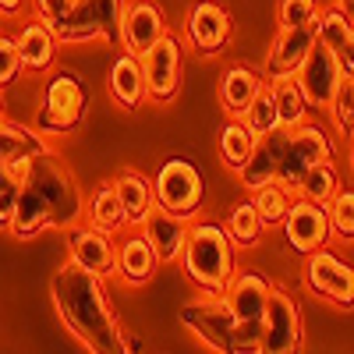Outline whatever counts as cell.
Wrapping results in <instances>:
<instances>
[{
	"label": "cell",
	"instance_id": "1",
	"mask_svg": "<svg viewBox=\"0 0 354 354\" xmlns=\"http://www.w3.org/2000/svg\"><path fill=\"white\" fill-rule=\"evenodd\" d=\"M50 294H53L57 315L64 319V326L93 354H135L138 351L131 347L121 322H117L110 294L100 277H93L75 262H64L53 277Z\"/></svg>",
	"mask_w": 354,
	"mask_h": 354
},
{
	"label": "cell",
	"instance_id": "2",
	"mask_svg": "<svg viewBox=\"0 0 354 354\" xmlns=\"http://www.w3.org/2000/svg\"><path fill=\"white\" fill-rule=\"evenodd\" d=\"M234 252H238V245L230 241V234L220 223H213V220L188 223L181 262H185L188 280L202 294H223L230 287L234 273H238V266H234Z\"/></svg>",
	"mask_w": 354,
	"mask_h": 354
},
{
	"label": "cell",
	"instance_id": "3",
	"mask_svg": "<svg viewBox=\"0 0 354 354\" xmlns=\"http://www.w3.org/2000/svg\"><path fill=\"white\" fill-rule=\"evenodd\" d=\"M25 188L50 209V227H57V230H68L85 216V192L78 188L71 170L53 153H43L32 160Z\"/></svg>",
	"mask_w": 354,
	"mask_h": 354
},
{
	"label": "cell",
	"instance_id": "4",
	"mask_svg": "<svg viewBox=\"0 0 354 354\" xmlns=\"http://www.w3.org/2000/svg\"><path fill=\"white\" fill-rule=\"evenodd\" d=\"M153 198L156 209L174 213L181 220H195L205 205V177L195 160L188 156H170L153 174Z\"/></svg>",
	"mask_w": 354,
	"mask_h": 354
},
{
	"label": "cell",
	"instance_id": "5",
	"mask_svg": "<svg viewBox=\"0 0 354 354\" xmlns=\"http://www.w3.org/2000/svg\"><path fill=\"white\" fill-rule=\"evenodd\" d=\"M88 113V85L71 75L61 71L46 78L43 93H39V106H36V131L39 135H71L82 128Z\"/></svg>",
	"mask_w": 354,
	"mask_h": 354
},
{
	"label": "cell",
	"instance_id": "6",
	"mask_svg": "<svg viewBox=\"0 0 354 354\" xmlns=\"http://www.w3.org/2000/svg\"><path fill=\"white\" fill-rule=\"evenodd\" d=\"M121 15L124 0H75L71 15L57 25L61 43H93L106 39L110 46H121Z\"/></svg>",
	"mask_w": 354,
	"mask_h": 354
},
{
	"label": "cell",
	"instance_id": "7",
	"mask_svg": "<svg viewBox=\"0 0 354 354\" xmlns=\"http://www.w3.org/2000/svg\"><path fill=\"white\" fill-rule=\"evenodd\" d=\"M181 322L216 354L234 351V330H238V315L230 312L223 294H202V298L181 305Z\"/></svg>",
	"mask_w": 354,
	"mask_h": 354
},
{
	"label": "cell",
	"instance_id": "8",
	"mask_svg": "<svg viewBox=\"0 0 354 354\" xmlns=\"http://www.w3.org/2000/svg\"><path fill=\"white\" fill-rule=\"evenodd\" d=\"M305 344V319L301 305L294 301V294L283 287H273L270 305L262 319V347L259 354H301Z\"/></svg>",
	"mask_w": 354,
	"mask_h": 354
},
{
	"label": "cell",
	"instance_id": "9",
	"mask_svg": "<svg viewBox=\"0 0 354 354\" xmlns=\"http://www.w3.org/2000/svg\"><path fill=\"white\" fill-rule=\"evenodd\" d=\"M142 78H145V100L153 103H170L181 88V71H185V43L174 32L156 39L149 50L138 57Z\"/></svg>",
	"mask_w": 354,
	"mask_h": 354
},
{
	"label": "cell",
	"instance_id": "10",
	"mask_svg": "<svg viewBox=\"0 0 354 354\" xmlns=\"http://www.w3.org/2000/svg\"><path fill=\"white\" fill-rule=\"evenodd\" d=\"M333 156H337V149H333V138L326 135V128L315 124V121H301L298 128H290V135H287V149H283V163H280V177H277V181L294 192L298 181L315 163H326Z\"/></svg>",
	"mask_w": 354,
	"mask_h": 354
},
{
	"label": "cell",
	"instance_id": "11",
	"mask_svg": "<svg viewBox=\"0 0 354 354\" xmlns=\"http://www.w3.org/2000/svg\"><path fill=\"white\" fill-rule=\"evenodd\" d=\"M230 36H234V18L227 4H220V0H195L185 18V43L198 57H216L230 46Z\"/></svg>",
	"mask_w": 354,
	"mask_h": 354
},
{
	"label": "cell",
	"instance_id": "12",
	"mask_svg": "<svg viewBox=\"0 0 354 354\" xmlns=\"http://www.w3.org/2000/svg\"><path fill=\"white\" fill-rule=\"evenodd\" d=\"M305 283L312 294H319V298H326L340 308L354 305V270L326 248L305 255Z\"/></svg>",
	"mask_w": 354,
	"mask_h": 354
},
{
	"label": "cell",
	"instance_id": "13",
	"mask_svg": "<svg viewBox=\"0 0 354 354\" xmlns=\"http://www.w3.org/2000/svg\"><path fill=\"white\" fill-rule=\"evenodd\" d=\"M283 238L287 245L298 252V255H312L319 248H326L330 241V213H326V205H319V202H308V198H294L290 202V209L283 216Z\"/></svg>",
	"mask_w": 354,
	"mask_h": 354
},
{
	"label": "cell",
	"instance_id": "14",
	"mask_svg": "<svg viewBox=\"0 0 354 354\" xmlns=\"http://www.w3.org/2000/svg\"><path fill=\"white\" fill-rule=\"evenodd\" d=\"M298 85L308 100V106H319V110H330L333 103V93L337 85L344 82V64H340V53L326 50V46H312V53L305 57V64L298 68Z\"/></svg>",
	"mask_w": 354,
	"mask_h": 354
},
{
	"label": "cell",
	"instance_id": "15",
	"mask_svg": "<svg viewBox=\"0 0 354 354\" xmlns=\"http://www.w3.org/2000/svg\"><path fill=\"white\" fill-rule=\"evenodd\" d=\"M167 32H170L167 15L156 0H124V15H121V50L124 53L142 57Z\"/></svg>",
	"mask_w": 354,
	"mask_h": 354
},
{
	"label": "cell",
	"instance_id": "16",
	"mask_svg": "<svg viewBox=\"0 0 354 354\" xmlns=\"http://www.w3.org/2000/svg\"><path fill=\"white\" fill-rule=\"evenodd\" d=\"M68 262L82 266L93 277H113L117 273V245L106 234L93 230V227H68Z\"/></svg>",
	"mask_w": 354,
	"mask_h": 354
},
{
	"label": "cell",
	"instance_id": "17",
	"mask_svg": "<svg viewBox=\"0 0 354 354\" xmlns=\"http://www.w3.org/2000/svg\"><path fill=\"white\" fill-rule=\"evenodd\" d=\"M287 128H273V131H266L255 138L252 145V153L245 160V167L238 170L241 177V185L248 192H259L262 185H273L277 177H280V163H283V149H287Z\"/></svg>",
	"mask_w": 354,
	"mask_h": 354
},
{
	"label": "cell",
	"instance_id": "18",
	"mask_svg": "<svg viewBox=\"0 0 354 354\" xmlns=\"http://www.w3.org/2000/svg\"><path fill=\"white\" fill-rule=\"evenodd\" d=\"M315 46V25H298V28H280V36L273 39V50L266 53V64H262V78L273 82V78H287V75H298V68L305 64V57Z\"/></svg>",
	"mask_w": 354,
	"mask_h": 354
},
{
	"label": "cell",
	"instance_id": "19",
	"mask_svg": "<svg viewBox=\"0 0 354 354\" xmlns=\"http://www.w3.org/2000/svg\"><path fill=\"white\" fill-rule=\"evenodd\" d=\"M270 294H273V283L259 270H241V273H234L230 287L223 290V298H227L230 312L238 315V322H262L266 305H270Z\"/></svg>",
	"mask_w": 354,
	"mask_h": 354
},
{
	"label": "cell",
	"instance_id": "20",
	"mask_svg": "<svg viewBox=\"0 0 354 354\" xmlns=\"http://www.w3.org/2000/svg\"><path fill=\"white\" fill-rule=\"evenodd\" d=\"M138 227H142V238L153 245V252H156L160 262H177V259H181L188 220L174 216V213H163V209H153Z\"/></svg>",
	"mask_w": 354,
	"mask_h": 354
},
{
	"label": "cell",
	"instance_id": "21",
	"mask_svg": "<svg viewBox=\"0 0 354 354\" xmlns=\"http://www.w3.org/2000/svg\"><path fill=\"white\" fill-rule=\"evenodd\" d=\"M156 270H160V259H156L153 245L142 238V230H135V234L117 241V273H121L128 283H135V287L149 283Z\"/></svg>",
	"mask_w": 354,
	"mask_h": 354
},
{
	"label": "cell",
	"instance_id": "22",
	"mask_svg": "<svg viewBox=\"0 0 354 354\" xmlns=\"http://www.w3.org/2000/svg\"><path fill=\"white\" fill-rule=\"evenodd\" d=\"M113 192L121 198V209L128 227H138L145 216L156 209V198H153V181L138 170H121L113 177Z\"/></svg>",
	"mask_w": 354,
	"mask_h": 354
},
{
	"label": "cell",
	"instance_id": "23",
	"mask_svg": "<svg viewBox=\"0 0 354 354\" xmlns=\"http://www.w3.org/2000/svg\"><path fill=\"white\" fill-rule=\"evenodd\" d=\"M266 88V78L259 71H252L248 64H230L220 75V103L227 110V117H241V110Z\"/></svg>",
	"mask_w": 354,
	"mask_h": 354
},
{
	"label": "cell",
	"instance_id": "24",
	"mask_svg": "<svg viewBox=\"0 0 354 354\" xmlns=\"http://www.w3.org/2000/svg\"><path fill=\"white\" fill-rule=\"evenodd\" d=\"M15 43H18L21 68H28V71H50L53 57H57V43H61V39L53 36L50 25H43L36 18V21H28L21 32L15 36Z\"/></svg>",
	"mask_w": 354,
	"mask_h": 354
},
{
	"label": "cell",
	"instance_id": "25",
	"mask_svg": "<svg viewBox=\"0 0 354 354\" xmlns=\"http://www.w3.org/2000/svg\"><path fill=\"white\" fill-rule=\"evenodd\" d=\"M85 223L93 230H100V234H106V238H113V234H121L128 227L121 198H117V192H113V181L96 185L93 195L85 198Z\"/></svg>",
	"mask_w": 354,
	"mask_h": 354
},
{
	"label": "cell",
	"instance_id": "26",
	"mask_svg": "<svg viewBox=\"0 0 354 354\" xmlns=\"http://www.w3.org/2000/svg\"><path fill=\"white\" fill-rule=\"evenodd\" d=\"M110 96H113L117 106H124V110H135V106L145 103V78H142L138 57L121 53L110 64Z\"/></svg>",
	"mask_w": 354,
	"mask_h": 354
},
{
	"label": "cell",
	"instance_id": "27",
	"mask_svg": "<svg viewBox=\"0 0 354 354\" xmlns=\"http://www.w3.org/2000/svg\"><path fill=\"white\" fill-rule=\"evenodd\" d=\"M270 96H273V106H277V117H280V128H298L301 121H308V100L301 93V85L294 75L287 78H273L270 85Z\"/></svg>",
	"mask_w": 354,
	"mask_h": 354
},
{
	"label": "cell",
	"instance_id": "28",
	"mask_svg": "<svg viewBox=\"0 0 354 354\" xmlns=\"http://www.w3.org/2000/svg\"><path fill=\"white\" fill-rule=\"evenodd\" d=\"M43 153H50V145L43 142L39 131L15 121H0V163H11L21 156H43Z\"/></svg>",
	"mask_w": 354,
	"mask_h": 354
},
{
	"label": "cell",
	"instance_id": "29",
	"mask_svg": "<svg viewBox=\"0 0 354 354\" xmlns=\"http://www.w3.org/2000/svg\"><path fill=\"white\" fill-rule=\"evenodd\" d=\"M351 36H354V21H351L347 11H340L337 4L319 11V18H315V43L319 46H326L333 53H344V46L351 43Z\"/></svg>",
	"mask_w": 354,
	"mask_h": 354
},
{
	"label": "cell",
	"instance_id": "30",
	"mask_svg": "<svg viewBox=\"0 0 354 354\" xmlns=\"http://www.w3.org/2000/svg\"><path fill=\"white\" fill-rule=\"evenodd\" d=\"M43 230H50V209L28 188H21L18 209H15V220H11V234L28 241V238H36V234H43Z\"/></svg>",
	"mask_w": 354,
	"mask_h": 354
},
{
	"label": "cell",
	"instance_id": "31",
	"mask_svg": "<svg viewBox=\"0 0 354 354\" xmlns=\"http://www.w3.org/2000/svg\"><path fill=\"white\" fill-rule=\"evenodd\" d=\"M223 230L230 234V241L238 245V248H252V245H259V238H262L266 223L259 220L255 202H252V198H245V202H238V205L230 209V216H227Z\"/></svg>",
	"mask_w": 354,
	"mask_h": 354
},
{
	"label": "cell",
	"instance_id": "32",
	"mask_svg": "<svg viewBox=\"0 0 354 354\" xmlns=\"http://www.w3.org/2000/svg\"><path fill=\"white\" fill-rule=\"evenodd\" d=\"M298 192L301 198H308V202H319V205H330V198L340 192V170L333 167V160H326V163H315L301 181H298Z\"/></svg>",
	"mask_w": 354,
	"mask_h": 354
},
{
	"label": "cell",
	"instance_id": "33",
	"mask_svg": "<svg viewBox=\"0 0 354 354\" xmlns=\"http://www.w3.org/2000/svg\"><path fill=\"white\" fill-rule=\"evenodd\" d=\"M252 145H255V135L238 121V117H230V121L220 128V160H223L234 174L245 167V160H248V153H252Z\"/></svg>",
	"mask_w": 354,
	"mask_h": 354
},
{
	"label": "cell",
	"instance_id": "34",
	"mask_svg": "<svg viewBox=\"0 0 354 354\" xmlns=\"http://www.w3.org/2000/svg\"><path fill=\"white\" fill-rule=\"evenodd\" d=\"M252 202H255L259 220L266 227H280L283 216H287V209H290V202H294V195H290L287 185L273 181V185H262L259 192H252Z\"/></svg>",
	"mask_w": 354,
	"mask_h": 354
},
{
	"label": "cell",
	"instance_id": "35",
	"mask_svg": "<svg viewBox=\"0 0 354 354\" xmlns=\"http://www.w3.org/2000/svg\"><path fill=\"white\" fill-rule=\"evenodd\" d=\"M238 121L259 138V135H266V131H273V128H280V117H277V106H273V96H270V88H262V93L241 110V117Z\"/></svg>",
	"mask_w": 354,
	"mask_h": 354
},
{
	"label": "cell",
	"instance_id": "36",
	"mask_svg": "<svg viewBox=\"0 0 354 354\" xmlns=\"http://www.w3.org/2000/svg\"><path fill=\"white\" fill-rule=\"evenodd\" d=\"M330 113H333V128L344 138H351L354 135V75H344V82L337 85Z\"/></svg>",
	"mask_w": 354,
	"mask_h": 354
},
{
	"label": "cell",
	"instance_id": "37",
	"mask_svg": "<svg viewBox=\"0 0 354 354\" xmlns=\"http://www.w3.org/2000/svg\"><path fill=\"white\" fill-rule=\"evenodd\" d=\"M326 213H330V230L337 234V238L344 241H354V192H337L326 205Z\"/></svg>",
	"mask_w": 354,
	"mask_h": 354
},
{
	"label": "cell",
	"instance_id": "38",
	"mask_svg": "<svg viewBox=\"0 0 354 354\" xmlns=\"http://www.w3.org/2000/svg\"><path fill=\"white\" fill-rule=\"evenodd\" d=\"M319 11H322L319 0H280L277 18H280V28H298V25H315Z\"/></svg>",
	"mask_w": 354,
	"mask_h": 354
},
{
	"label": "cell",
	"instance_id": "39",
	"mask_svg": "<svg viewBox=\"0 0 354 354\" xmlns=\"http://www.w3.org/2000/svg\"><path fill=\"white\" fill-rule=\"evenodd\" d=\"M21 75V57H18V43L11 36H0V88L11 85Z\"/></svg>",
	"mask_w": 354,
	"mask_h": 354
},
{
	"label": "cell",
	"instance_id": "40",
	"mask_svg": "<svg viewBox=\"0 0 354 354\" xmlns=\"http://www.w3.org/2000/svg\"><path fill=\"white\" fill-rule=\"evenodd\" d=\"M32 8H36V18L57 32V25H61V21L71 15L75 0H32Z\"/></svg>",
	"mask_w": 354,
	"mask_h": 354
},
{
	"label": "cell",
	"instance_id": "41",
	"mask_svg": "<svg viewBox=\"0 0 354 354\" xmlns=\"http://www.w3.org/2000/svg\"><path fill=\"white\" fill-rule=\"evenodd\" d=\"M18 195H21V188L0 185V230H11V220H15V209H18Z\"/></svg>",
	"mask_w": 354,
	"mask_h": 354
},
{
	"label": "cell",
	"instance_id": "42",
	"mask_svg": "<svg viewBox=\"0 0 354 354\" xmlns=\"http://www.w3.org/2000/svg\"><path fill=\"white\" fill-rule=\"evenodd\" d=\"M340 64H344V75H354V36H351V43L340 53Z\"/></svg>",
	"mask_w": 354,
	"mask_h": 354
},
{
	"label": "cell",
	"instance_id": "43",
	"mask_svg": "<svg viewBox=\"0 0 354 354\" xmlns=\"http://www.w3.org/2000/svg\"><path fill=\"white\" fill-rule=\"evenodd\" d=\"M21 8H25V0H0V15H4V18L21 15Z\"/></svg>",
	"mask_w": 354,
	"mask_h": 354
},
{
	"label": "cell",
	"instance_id": "44",
	"mask_svg": "<svg viewBox=\"0 0 354 354\" xmlns=\"http://www.w3.org/2000/svg\"><path fill=\"white\" fill-rule=\"evenodd\" d=\"M333 4H337L340 11H347V15L354 18V0H333Z\"/></svg>",
	"mask_w": 354,
	"mask_h": 354
},
{
	"label": "cell",
	"instance_id": "45",
	"mask_svg": "<svg viewBox=\"0 0 354 354\" xmlns=\"http://www.w3.org/2000/svg\"><path fill=\"white\" fill-rule=\"evenodd\" d=\"M347 160H351V170H354V135H351V149H347Z\"/></svg>",
	"mask_w": 354,
	"mask_h": 354
},
{
	"label": "cell",
	"instance_id": "46",
	"mask_svg": "<svg viewBox=\"0 0 354 354\" xmlns=\"http://www.w3.org/2000/svg\"><path fill=\"white\" fill-rule=\"evenodd\" d=\"M0 121H4V100H0Z\"/></svg>",
	"mask_w": 354,
	"mask_h": 354
}]
</instances>
